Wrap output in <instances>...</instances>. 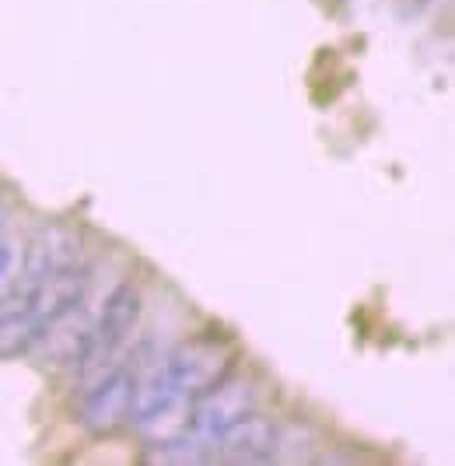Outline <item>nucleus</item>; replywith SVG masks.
Wrapping results in <instances>:
<instances>
[{
  "label": "nucleus",
  "mask_w": 455,
  "mask_h": 466,
  "mask_svg": "<svg viewBox=\"0 0 455 466\" xmlns=\"http://www.w3.org/2000/svg\"><path fill=\"white\" fill-rule=\"evenodd\" d=\"M140 309H144L140 291H136L134 284H119L113 295L106 299L98 319L91 323L88 340H85V348H81L77 361H74L77 372L95 379V375L109 372L113 365L123 361V348L130 344L136 323H140Z\"/></svg>",
  "instance_id": "f257e3e1"
},
{
  "label": "nucleus",
  "mask_w": 455,
  "mask_h": 466,
  "mask_svg": "<svg viewBox=\"0 0 455 466\" xmlns=\"http://www.w3.org/2000/svg\"><path fill=\"white\" fill-rule=\"evenodd\" d=\"M165 369H168L172 390L193 400L235 369V350L221 337L200 333V337L182 340L172 354H165Z\"/></svg>",
  "instance_id": "f03ea898"
},
{
  "label": "nucleus",
  "mask_w": 455,
  "mask_h": 466,
  "mask_svg": "<svg viewBox=\"0 0 455 466\" xmlns=\"http://www.w3.org/2000/svg\"><path fill=\"white\" fill-rule=\"evenodd\" d=\"M252 410H256V386L242 375L228 372L210 390H204L200 397H193V403H189V431L214 449V442L225 435L228 428L238 424L242 418H249Z\"/></svg>",
  "instance_id": "7ed1b4c3"
},
{
  "label": "nucleus",
  "mask_w": 455,
  "mask_h": 466,
  "mask_svg": "<svg viewBox=\"0 0 455 466\" xmlns=\"http://www.w3.org/2000/svg\"><path fill=\"white\" fill-rule=\"evenodd\" d=\"M91 288V270L88 263H64V267H53L46 274H35V278H22V291L25 302L35 309V316L43 319L46 327L53 319H60L64 312L85 305Z\"/></svg>",
  "instance_id": "20e7f679"
},
{
  "label": "nucleus",
  "mask_w": 455,
  "mask_h": 466,
  "mask_svg": "<svg viewBox=\"0 0 455 466\" xmlns=\"http://www.w3.org/2000/svg\"><path fill=\"white\" fill-rule=\"evenodd\" d=\"M81 420L98 435H106V431L130 420V372H126V361H119L109 372L88 379V390L81 400Z\"/></svg>",
  "instance_id": "39448f33"
},
{
  "label": "nucleus",
  "mask_w": 455,
  "mask_h": 466,
  "mask_svg": "<svg viewBox=\"0 0 455 466\" xmlns=\"http://www.w3.org/2000/svg\"><path fill=\"white\" fill-rule=\"evenodd\" d=\"M214 449H217V456L225 463H238V466L273 463L280 456V428L270 418H259L252 410L249 418L231 424L225 435L214 442Z\"/></svg>",
  "instance_id": "423d86ee"
},
{
  "label": "nucleus",
  "mask_w": 455,
  "mask_h": 466,
  "mask_svg": "<svg viewBox=\"0 0 455 466\" xmlns=\"http://www.w3.org/2000/svg\"><path fill=\"white\" fill-rule=\"evenodd\" d=\"M46 323L35 309L25 302L22 291H11L0 299V358H18L39 344Z\"/></svg>",
  "instance_id": "0eeeda50"
},
{
  "label": "nucleus",
  "mask_w": 455,
  "mask_h": 466,
  "mask_svg": "<svg viewBox=\"0 0 455 466\" xmlns=\"http://www.w3.org/2000/svg\"><path fill=\"white\" fill-rule=\"evenodd\" d=\"M81 259V238L70 228H43V232L32 235L28 242V253H25V270L22 278H35V274H46L53 267H64V263H77Z\"/></svg>",
  "instance_id": "6e6552de"
}]
</instances>
